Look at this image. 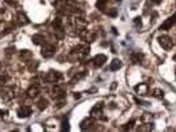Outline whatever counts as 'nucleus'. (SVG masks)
<instances>
[{
  "instance_id": "15",
  "label": "nucleus",
  "mask_w": 176,
  "mask_h": 132,
  "mask_svg": "<svg viewBox=\"0 0 176 132\" xmlns=\"http://www.w3.org/2000/svg\"><path fill=\"white\" fill-rule=\"evenodd\" d=\"M152 96H154L155 98H157V99H162L163 96H164V92L161 90V89H154L153 90V92H152Z\"/></svg>"
},
{
  "instance_id": "16",
  "label": "nucleus",
  "mask_w": 176,
  "mask_h": 132,
  "mask_svg": "<svg viewBox=\"0 0 176 132\" xmlns=\"http://www.w3.org/2000/svg\"><path fill=\"white\" fill-rule=\"evenodd\" d=\"M152 118V114L149 113H145L143 115V117H142V120L145 124H147V123H149L151 122Z\"/></svg>"
},
{
  "instance_id": "18",
  "label": "nucleus",
  "mask_w": 176,
  "mask_h": 132,
  "mask_svg": "<svg viewBox=\"0 0 176 132\" xmlns=\"http://www.w3.org/2000/svg\"><path fill=\"white\" fill-rule=\"evenodd\" d=\"M70 129V126H69V121L67 119H65L62 122V131H69Z\"/></svg>"
},
{
  "instance_id": "22",
  "label": "nucleus",
  "mask_w": 176,
  "mask_h": 132,
  "mask_svg": "<svg viewBox=\"0 0 176 132\" xmlns=\"http://www.w3.org/2000/svg\"><path fill=\"white\" fill-rule=\"evenodd\" d=\"M134 22L135 23V25H139V26H141L142 24V22H141V18L140 17H137L134 20Z\"/></svg>"
},
{
  "instance_id": "3",
  "label": "nucleus",
  "mask_w": 176,
  "mask_h": 132,
  "mask_svg": "<svg viewBox=\"0 0 176 132\" xmlns=\"http://www.w3.org/2000/svg\"><path fill=\"white\" fill-rule=\"evenodd\" d=\"M55 51H56V49L53 46L50 45V44H45L42 46L41 53H42V56L46 57V58H51L55 54Z\"/></svg>"
},
{
  "instance_id": "2",
  "label": "nucleus",
  "mask_w": 176,
  "mask_h": 132,
  "mask_svg": "<svg viewBox=\"0 0 176 132\" xmlns=\"http://www.w3.org/2000/svg\"><path fill=\"white\" fill-rule=\"evenodd\" d=\"M176 23V12L172 16H170L169 18L165 21L161 25V27L159 28V30H169L170 28L173 26L174 24Z\"/></svg>"
},
{
  "instance_id": "19",
  "label": "nucleus",
  "mask_w": 176,
  "mask_h": 132,
  "mask_svg": "<svg viewBox=\"0 0 176 132\" xmlns=\"http://www.w3.org/2000/svg\"><path fill=\"white\" fill-rule=\"evenodd\" d=\"M134 126V121H131L130 122L126 123L125 126H123V129L124 131H130L133 128V126Z\"/></svg>"
},
{
  "instance_id": "17",
  "label": "nucleus",
  "mask_w": 176,
  "mask_h": 132,
  "mask_svg": "<svg viewBox=\"0 0 176 132\" xmlns=\"http://www.w3.org/2000/svg\"><path fill=\"white\" fill-rule=\"evenodd\" d=\"M105 4H106V0H98L96 3V7L98 9L103 11L105 8Z\"/></svg>"
},
{
  "instance_id": "6",
  "label": "nucleus",
  "mask_w": 176,
  "mask_h": 132,
  "mask_svg": "<svg viewBox=\"0 0 176 132\" xmlns=\"http://www.w3.org/2000/svg\"><path fill=\"white\" fill-rule=\"evenodd\" d=\"M134 90H135V92L138 95H140V96H144L149 91V87L145 83H140V84L137 85L136 87H134Z\"/></svg>"
},
{
  "instance_id": "7",
  "label": "nucleus",
  "mask_w": 176,
  "mask_h": 132,
  "mask_svg": "<svg viewBox=\"0 0 176 132\" xmlns=\"http://www.w3.org/2000/svg\"><path fill=\"white\" fill-rule=\"evenodd\" d=\"M0 97L5 100H9L13 97V93L8 88H3L0 90Z\"/></svg>"
},
{
  "instance_id": "13",
  "label": "nucleus",
  "mask_w": 176,
  "mask_h": 132,
  "mask_svg": "<svg viewBox=\"0 0 176 132\" xmlns=\"http://www.w3.org/2000/svg\"><path fill=\"white\" fill-rule=\"evenodd\" d=\"M60 73H56V72H51L49 73V76L48 77V81L49 82H55V81H57L59 78H60Z\"/></svg>"
},
{
  "instance_id": "25",
  "label": "nucleus",
  "mask_w": 176,
  "mask_h": 132,
  "mask_svg": "<svg viewBox=\"0 0 176 132\" xmlns=\"http://www.w3.org/2000/svg\"><path fill=\"white\" fill-rule=\"evenodd\" d=\"M116 1H121V0H116Z\"/></svg>"
},
{
  "instance_id": "12",
  "label": "nucleus",
  "mask_w": 176,
  "mask_h": 132,
  "mask_svg": "<svg viewBox=\"0 0 176 132\" xmlns=\"http://www.w3.org/2000/svg\"><path fill=\"white\" fill-rule=\"evenodd\" d=\"M143 58H144L143 54H142V53H136V54L132 55L131 60H132V62L134 64H139L143 60Z\"/></svg>"
},
{
  "instance_id": "14",
  "label": "nucleus",
  "mask_w": 176,
  "mask_h": 132,
  "mask_svg": "<svg viewBox=\"0 0 176 132\" xmlns=\"http://www.w3.org/2000/svg\"><path fill=\"white\" fill-rule=\"evenodd\" d=\"M33 42L36 45H39V44H42L43 42H44V39H43V37L41 36L40 34H35L34 36L33 37Z\"/></svg>"
},
{
  "instance_id": "21",
  "label": "nucleus",
  "mask_w": 176,
  "mask_h": 132,
  "mask_svg": "<svg viewBox=\"0 0 176 132\" xmlns=\"http://www.w3.org/2000/svg\"><path fill=\"white\" fill-rule=\"evenodd\" d=\"M108 15L110 16H112V17H116L117 15V12L116 9H112L109 11Z\"/></svg>"
},
{
  "instance_id": "10",
  "label": "nucleus",
  "mask_w": 176,
  "mask_h": 132,
  "mask_svg": "<svg viewBox=\"0 0 176 132\" xmlns=\"http://www.w3.org/2000/svg\"><path fill=\"white\" fill-rule=\"evenodd\" d=\"M27 23H29V20L26 16L23 14V13H18L17 14V24L20 26H23L25 24H26Z\"/></svg>"
},
{
  "instance_id": "5",
  "label": "nucleus",
  "mask_w": 176,
  "mask_h": 132,
  "mask_svg": "<svg viewBox=\"0 0 176 132\" xmlns=\"http://www.w3.org/2000/svg\"><path fill=\"white\" fill-rule=\"evenodd\" d=\"M31 113H32L31 109L29 107H27V106H22L17 110L18 117H21V118L30 117Z\"/></svg>"
},
{
  "instance_id": "1",
  "label": "nucleus",
  "mask_w": 176,
  "mask_h": 132,
  "mask_svg": "<svg viewBox=\"0 0 176 132\" xmlns=\"http://www.w3.org/2000/svg\"><path fill=\"white\" fill-rule=\"evenodd\" d=\"M158 42L160 45L163 49L169 51L171 48L173 47L174 43L170 37L167 35H161L158 38Z\"/></svg>"
},
{
  "instance_id": "8",
  "label": "nucleus",
  "mask_w": 176,
  "mask_h": 132,
  "mask_svg": "<svg viewBox=\"0 0 176 132\" xmlns=\"http://www.w3.org/2000/svg\"><path fill=\"white\" fill-rule=\"evenodd\" d=\"M106 60H107L106 56L103 54H99L94 58V63L96 66H101L103 64L105 63Z\"/></svg>"
},
{
  "instance_id": "20",
  "label": "nucleus",
  "mask_w": 176,
  "mask_h": 132,
  "mask_svg": "<svg viewBox=\"0 0 176 132\" xmlns=\"http://www.w3.org/2000/svg\"><path fill=\"white\" fill-rule=\"evenodd\" d=\"M38 94H39V90H38V89H36V88H32V89H30L29 90V95L31 97H35Z\"/></svg>"
},
{
  "instance_id": "23",
  "label": "nucleus",
  "mask_w": 176,
  "mask_h": 132,
  "mask_svg": "<svg viewBox=\"0 0 176 132\" xmlns=\"http://www.w3.org/2000/svg\"><path fill=\"white\" fill-rule=\"evenodd\" d=\"M152 3H154L155 4H160L162 2V0H151Z\"/></svg>"
},
{
  "instance_id": "4",
  "label": "nucleus",
  "mask_w": 176,
  "mask_h": 132,
  "mask_svg": "<svg viewBox=\"0 0 176 132\" xmlns=\"http://www.w3.org/2000/svg\"><path fill=\"white\" fill-rule=\"evenodd\" d=\"M102 108H103V104H101V103H98L97 105H95L91 112V117H94V118H99V117H101Z\"/></svg>"
},
{
  "instance_id": "11",
  "label": "nucleus",
  "mask_w": 176,
  "mask_h": 132,
  "mask_svg": "<svg viewBox=\"0 0 176 132\" xmlns=\"http://www.w3.org/2000/svg\"><path fill=\"white\" fill-rule=\"evenodd\" d=\"M92 121L91 120V118H86L82 121V122L81 123L80 127L82 131H86V130L91 128V126H92Z\"/></svg>"
},
{
  "instance_id": "9",
  "label": "nucleus",
  "mask_w": 176,
  "mask_h": 132,
  "mask_svg": "<svg viewBox=\"0 0 176 132\" xmlns=\"http://www.w3.org/2000/svg\"><path fill=\"white\" fill-rule=\"evenodd\" d=\"M122 66H123V63H122L121 60H118V59H114L113 61L111 62L110 69L112 71H117V70L121 69Z\"/></svg>"
},
{
  "instance_id": "24",
  "label": "nucleus",
  "mask_w": 176,
  "mask_h": 132,
  "mask_svg": "<svg viewBox=\"0 0 176 132\" xmlns=\"http://www.w3.org/2000/svg\"><path fill=\"white\" fill-rule=\"evenodd\" d=\"M174 60H176V56H174Z\"/></svg>"
},
{
  "instance_id": "26",
  "label": "nucleus",
  "mask_w": 176,
  "mask_h": 132,
  "mask_svg": "<svg viewBox=\"0 0 176 132\" xmlns=\"http://www.w3.org/2000/svg\"><path fill=\"white\" fill-rule=\"evenodd\" d=\"M175 76H176V71H175Z\"/></svg>"
}]
</instances>
